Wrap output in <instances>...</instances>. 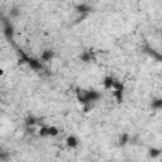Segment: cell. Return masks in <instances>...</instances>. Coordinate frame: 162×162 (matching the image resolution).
<instances>
[{
	"label": "cell",
	"instance_id": "cell-1",
	"mask_svg": "<svg viewBox=\"0 0 162 162\" xmlns=\"http://www.w3.org/2000/svg\"><path fill=\"white\" fill-rule=\"evenodd\" d=\"M66 143H67V146L68 147H71V148H75V147H77V144H79V141H77V138L74 137V135H70V137L66 139Z\"/></svg>",
	"mask_w": 162,
	"mask_h": 162
},
{
	"label": "cell",
	"instance_id": "cell-2",
	"mask_svg": "<svg viewBox=\"0 0 162 162\" xmlns=\"http://www.w3.org/2000/svg\"><path fill=\"white\" fill-rule=\"evenodd\" d=\"M52 56H53V53H52L51 51H46V52H43V55H42V59H44V61H51Z\"/></svg>",
	"mask_w": 162,
	"mask_h": 162
},
{
	"label": "cell",
	"instance_id": "cell-3",
	"mask_svg": "<svg viewBox=\"0 0 162 162\" xmlns=\"http://www.w3.org/2000/svg\"><path fill=\"white\" fill-rule=\"evenodd\" d=\"M150 154H151L152 157H156V156H158V154H160V150H156V148H153V150L150 151Z\"/></svg>",
	"mask_w": 162,
	"mask_h": 162
}]
</instances>
